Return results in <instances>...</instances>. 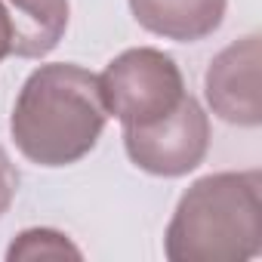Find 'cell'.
I'll use <instances>...</instances> for the list:
<instances>
[{
	"mask_svg": "<svg viewBox=\"0 0 262 262\" xmlns=\"http://www.w3.org/2000/svg\"><path fill=\"white\" fill-rule=\"evenodd\" d=\"M108 120L99 77L71 62L31 71L13 105L10 133L16 148L37 167H68L86 158Z\"/></svg>",
	"mask_w": 262,
	"mask_h": 262,
	"instance_id": "cell-1",
	"label": "cell"
},
{
	"mask_svg": "<svg viewBox=\"0 0 262 262\" xmlns=\"http://www.w3.org/2000/svg\"><path fill=\"white\" fill-rule=\"evenodd\" d=\"M262 250V173H210L179 198L164 234L170 262H247Z\"/></svg>",
	"mask_w": 262,
	"mask_h": 262,
	"instance_id": "cell-2",
	"label": "cell"
},
{
	"mask_svg": "<svg viewBox=\"0 0 262 262\" xmlns=\"http://www.w3.org/2000/svg\"><path fill=\"white\" fill-rule=\"evenodd\" d=\"M99 93L123 126H145L167 117L185 96V80L173 56L155 47L126 50L99 74Z\"/></svg>",
	"mask_w": 262,
	"mask_h": 262,
	"instance_id": "cell-3",
	"label": "cell"
},
{
	"mask_svg": "<svg viewBox=\"0 0 262 262\" xmlns=\"http://www.w3.org/2000/svg\"><path fill=\"white\" fill-rule=\"evenodd\" d=\"M123 148L139 170L164 179H176L204 164L210 148V117L194 96L182 102L161 120L145 126H123Z\"/></svg>",
	"mask_w": 262,
	"mask_h": 262,
	"instance_id": "cell-4",
	"label": "cell"
},
{
	"mask_svg": "<svg viewBox=\"0 0 262 262\" xmlns=\"http://www.w3.org/2000/svg\"><path fill=\"white\" fill-rule=\"evenodd\" d=\"M204 93L225 123L259 126V34H247L244 40L228 43L207 68Z\"/></svg>",
	"mask_w": 262,
	"mask_h": 262,
	"instance_id": "cell-5",
	"label": "cell"
},
{
	"mask_svg": "<svg viewBox=\"0 0 262 262\" xmlns=\"http://www.w3.org/2000/svg\"><path fill=\"white\" fill-rule=\"evenodd\" d=\"M129 10L145 31L176 43H194L222 25L225 0H129Z\"/></svg>",
	"mask_w": 262,
	"mask_h": 262,
	"instance_id": "cell-6",
	"label": "cell"
},
{
	"mask_svg": "<svg viewBox=\"0 0 262 262\" xmlns=\"http://www.w3.org/2000/svg\"><path fill=\"white\" fill-rule=\"evenodd\" d=\"M10 19V53L19 59L50 56L68 28V0H0Z\"/></svg>",
	"mask_w": 262,
	"mask_h": 262,
	"instance_id": "cell-7",
	"label": "cell"
},
{
	"mask_svg": "<svg viewBox=\"0 0 262 262\" xmlns=\"http://www.w3.org/2000/svg\"><path fill=\"white\" fill-rule=\"evenodd\" d=\"M47 256L50 259H65V256L80 259V250L62 231H53V228H28L7 250L10 262H16V259H47Z\"/></svg>",
	"mask_w": 262,
	"mask_h": 262,
	"instance_id": "cell-8",
	"label": "cell"
},
{
	"mask_svg": "<svg viewBox=\"0 0 262 262\" xmlns=\"http://www.w3.org/2000/svg\"><path fill=\"white\" fill-rule=\"evenodd\" d=\"M16 191H19V173H16V167H13L10 155L4 151V145H0V219L7 216V210H10Z\"/></svg>",
	"mask_w": 262,
	"mask_h": 262,
	"instance_id": "cell-9",
	"label": "cell"
},
{
	"mask_svg": "<svg viewBox=\"0 0 262 262\" xmlns=\"http://www.w3.org/2000/svg\"><path fill=\"white\" fill-rule=\"evenodd\" d=\"M10 40H13V31H10V19H7V10L0 4V62L10 56Z\"/></svg>",
	"mask_w": 262,
	"mask_h": 262,
	"instance_id": "cell-10",
	"label": "cell"
}]
</instances>
